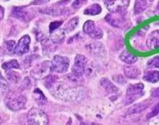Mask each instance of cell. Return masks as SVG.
Listing matches in <instances>:
<instances>
[{
  "instance_id": "33",
  "label": "cell",
  "mask_w": 159,
  "mask_h": 125,
  "mask_svg": "<svg viewBox=\"0 0 159 125\" xmlns=\"http://www.w3.org/2000/svg\"><path fill=\"white\" fill-rule=\"evenodd\" d=\"M32 57H33V56L26 57L25 59H23V61H22V63H23V65H24V67H25V68L29 67V66H30L31 62H32Z\"/></svg>"
},
{
  "instance_id": "31",
  "label": "cell",
  "mask_w": 159,
  "mask_h": 125,
  "mask_svg": "<svg viewBox=\"0 0 159 125\" xmlns=\"http://www.w3.org/2000/svg\"><path fill=\"white\" fill-rule=\"evenodd\" d=\"M87 0H74V2L72 3V8H74V9H79L84 4V2H86Z\"/></svg>"
},
{
  "instance_id": "39",
  "label": "cell",
  "mask_w": 159,
  "mask_h": 125,
  "mask_svg": "<svg viewBox=\"0 0 159 125\" xmlns=\"http://www.w3.org/2000/svg\"><path fill=\"white\" fill-rule=\"evenodd\" d=\"M0 77H1V74H0Z\"/></svg>"
},
{
  "instance_id": "25",
  "label": "cell",
  "mask_w": 159,
  "mask_h": 125,
  "mask_svg": "<svg viewBox=\"0 0 159 125\" xmlns=\"http://www.w3.org/2000/svg\"><path fill=\"white\" fill-rule=\"evenodd\" d=\"M89 36L91 37V38H93V39L99 40V39H101L103 37V31H102V29L96 27L91 33L89 34Z\"/></svg>"
},
{
  "instance_id": "6",
  "label": "cell",
  "mask_w": 159,
  "mask_h": 125,
  "mask_svg": "<svg viewBox=\"0 0 159 125\" xmlns=\"http://www.w3.org/2000/svg\"><path fill=\"white\" fill-rule=\"evenodd\" d=\"M87 63H88V59L84 55L81 54L76 55L74 59V65L72 67V74H74L75 76L80 78L85 72V68Z\"/></svg>"
},
{
  "instance_id": "1",
  "label": "cell",
  "mask_w": 159,
  "mask_h": 125,
  "mask_svg": "<svg viewBox=\"0 0 159 125\" xmlns=\"http://www.w3.org/2000/svg\"><path fill=\"white\" fill-rule=\"evenodd\" d=\"M26 97L19 92H9L6 99L5 104L9 109L12 111H18L22 108H24L26 105Z\"/></svg>"
},
{
  "instance_id": "7",
  "label": "cell",
  "mask_w": 159,
  "mask_h": 125,
  "mask_svg": "<svg viewBox=\"0 0 159 125\" xmlns=\"http://www.w3.org/2000/svg\"><path fill=\"white\" fill-rule=\"evenodd\" d=\"M129 6V0H111L106 3L107 9L110 13L120 14L123 13Z\"/></svg>"
},
{
  "instance_id": "9",
  "label": "cell",
  "mask_w": 159,
  "mask_h": 125,
  "mask_svg": "<svg viewBox=\"0 0 159 125\" xmlns=\"http://www.w3.org/2000/svg\"><path fill=\"white\" fill-rule=\"evenodd\" d=\"M12 15L17 19L28 22L33 18V14L24 7H14L12 9Z\"/></svg>"
},
{
  "instance_id": "37",
  "label": "cell",
  "mask_w": 159,
  "mask_h": 125,
  "mask_svg": "<svg viewBox=\"0 0 159 125\" xmlns=\"http://www.w3.org/2000/svg\"><path fill=\"white\" fill-rule=\"evenodd\" d=\"M3 17H4V9L0 6V20L3 19Z\"/></svg>"
},
{
  "instance_id": "32",
  "label": "cell",
  "mask_w": 159,
  "mask_h": 125,
  "mask_svg": "<svg viewBox=\"0 0 159 125\" xmlns=\"http://www.w3.org/2000/svg\"><path fill=\"white\" fill-rule=\"evenodd\" d=\"M6 46H7V49L8 51H13L15 48V41H13V40H9V41L6 42Z\"/></svg>"
},
{
  "instance_id": "38",
  "label": "cell",
  "mask_w": 159,
  "mask_h": 125,
  "mask_svg": "<svg viewBox=\"0 0 159 125\" xmlns=\"http://www.w3.org/2000/svg\"><path fill=\"white\" fill-rule=\"evenodd\" d=\"M109 1H111V0H104V3L106 4V3H107V2H109Z\"/></svg>"
},
{
  "instance_id": "14",
  "label": "cell",
  "mask_w": 159,
  "mask_h": 125,
  "mask_svg": "<svg viewBox=\"0 0 159 125\" xmlns=\"http://www.w3.org/2000/svg\"><path fill=\"white\" fill-rule=\"evenodd\" d=\"M100 85L104 88V90L107 93H116L118 91V88L107 78H102L100 80Z\"/></svg>"
},
{
  "instance_id": "5",
  "label": "cell",
  "mask_w": 159,
  "mask_h": 125,
  "mask_svg": "<svg viewBox=\"0 0 159 125\" xmlns=\"http://www.w3.org/2000/svg\"><path fill=\"white\" fill-rule=\"evenodd\" d=\"M51 71V61H44L42 63L36 65L31 70V75L36 79H41L45 76H48Z\"/></svg>"
},
{
  "instance_id": "20",
  "label": "cell",
  "mask_w": 159,
  "mask_h": 125,
  "mask_svg": "<svg viewBox=\"0 0 159 125\" xmlns=\"http://www.w3.org/2000/svg\"><path fill=\"white\" fill-rule=\"evenodd\" d=\"M101 11H102V8H101L100 5H99V4H92V5L88 6V7L84 10V14L94 16V15L100 14Z\"/></svg>"
},
{
  "instance_id": "10",
  "label": "cell",
  "mask_w": 159,
  "mask_h": 125,
  "mask_svg": "<svg viewBox=\"0 0 159 125\" xmlns=\"http://www.w3.org/2000/svg\"><path fill=\"white\" fill-rule=\"evenodd\" d=\"M87 50L92 53V54L96 55L98 57H102L104 58L106 56V50H105V47L101 43V42H91V43H88L87 44Z\"/></svg>"
},
{
  "instance_id": "4",
  "label": "cell",
  "mask_w": 159,
  "mask_h": 125,
  "mask_svg": "<svg viewBox=\"0 0 159 125\" xmlns=\"http://www.w3.org/2000/svg\"><path fill=\"white\" fill-rule=\"evenodd\" d=\"M144 85L142 83L131 84L127 88L126 92V104H130L136 99L141 97L144 94Z\"/></svg>"
},
{
  "instance_id": "23",
  "label": "cell",
  "mask_w": 159,
  "mask_h": 125,
  "mask_svg": "<svg viewBox=\"0 0 159 125\" xmlns=\"http://www.w3.org/2000/svg\"><path fill=\"white\" fill-rule=\"evenodd\" d=\"M2 68L7 71V70H11V69H19L20 68V64L18 63L17 60H10L8 62H4L2 64Z\"/></svg>"
},
{
  "instance_id": "22",
  "label": "cell",
  "mask_w": 159,
  "mask_h": 125,
  "mask_svg": "<svg viewBox=\"0 0 159 125\" xmlns=\"http://www.w3.org/2000/svg\"><path fill=\"white\" fill-rule=\"evenodd\" d=\"M6 77L10 82L18 83V82H19V80H20V74L15 72L13 69H11V70H7L6 71Z\"/></svg>"
},
{
  "instance_id": "18",
  "label": "cell",
  "mask_w": 159,
  "mask_h": 125,
  "mask_svg": "<svg viewBox=\"0 0 159 125\" xmlns=\"http://www.w3.org/2000/svg\"><path fill=\"white\" fill-rule=\"evenodd\" d=\"M78 24H79V18L78 17H73V18H71L69 21L66 22L63 29H64L65 32L70 33L77 27V26H78Z\"/></svg>"
},
{
  "instance_id": "8",
  "label": "cell",
  "mask_w": 159,
  "mask_h": 125,
  "mask_svg": "<svg viewBox=\"0 0 159 125\" xmlns=\"http://www.w3.org/2000/svg\"><path fill=\"white\" fill-rule=\"evenodd\" d=\"M30 42H31V39L29 35H24V36L21 37L19 41H18L13 51H14V53L18 56L26 54V53H28L29 51Z\"/></svg>"
},
{
  "instance_id": "19",
  "label": "cell",
  "mask_w": 159,
  "mask_h": 125,
  "mask_svg": "<svg viewBox=\"0 0 159 125\" xmlns=\"http://www.w3.org/2000/svg\"><path fill=\"white\" fill-rule=\"evenodd\" d=\"M143 79L145 81L150 82V83H156L159 81V71L156 70H152V71H148V72L145 73L143 76Z\"/></svg>"
},
{
  "instance_id": "17",
  "label": "cell",
  "mask_w": 159,
  "mask_h": 125,
  "mask_svg": "<svg viewBox=\"0 0 159 125\" xmlns=\"http://www.w3.org/2000/svg\"><path fill=\"white\" fill-rule=\"evenodd\" d=\"M149 104H150V101H144V102H141V103L133 105L132 107H130V108H129L128 113H130V114H136V113L142 112L143 110H145L149 106Z\"/></svg>"
},
{
  "instance_id": "3",
  "label": "cell",
  "mask_w": 159,
  "mask_h": 125,
  "mask_svg": "<svg viewBox=\"0 0 159 125\" xmlns=\"http://www.w3.org/2000/svg\"><path fill=\"white\" fill-rule=\"evenodd\" d=\"M69 63L67 57L55 55L51 61V71L55 73H66L69 68Z\"/></svg>"
},
{
  "instance_id": "21",
  "label": "cell",
  "mask_w": 159,
  "mask_h": 125,
  "mask_svg": "<svg viewBox=\"0 0 159 125\" xmlns=\"http://www.w3.org/2000/svg\"><path fill=\"white\" fill-rule=\"evenodd\" d=\"M65 38V31L64 29L62 30H55L52 32V35H51V39L54 43H61L63 42V40Z\"/></svg>"
},
{
  "instance_id": "35",
  "label": "cell",
  "mask_w": 159,
  "mask_h": 125,
  "mask_svg": "<svg viewBox=\"0 0 159 125\" xmlns=\"http://www.w3.org/2000/svg\"><path fill=\"white\" fill-rule=\"evenodd\" d=\"M115 80V81H117V82H119L120 84H125L126 83V81H125V79L121 76V75H117V76H114V78H113Z\"/></svg>"
},
{
  "instance_id": "13",
  "label": "cell",
  "mask_w": 159,
  "mask_h": 125,
  "mask_svg": "<svg viewBox=\"0 0 159 125\" xmlns=\"http://www.w3.org/2000/svg\"><path fill=\"white\" fill-rule=\"evenodd\" d=\"M152 1L153 0H136L134 5V13L135 14L142 13L149 7Z\"/></svg>"
},
{
  "instance_id": "15",
  "label": "cell",
  "mask_w": 159,
  "mask_h": 125,
  "mask_svg": "<svg viewBox=\"0 0 159 125\" xmlns=\"http://www.w3.org/2000/svg\"><path fill=\"white\" fill-rule=\"evenodd\" d=\"M119 58L121 61L125 62V63L127 64H133L135 63L136 61H137V58H136V56H134L132 53H130L129 51L127 50H124L121 52V54L119 55Z\"/></svg>"
},
{
  "instance_id": "27",
  "label": "cell",
  "mask_w": 159,
  "mask_h": 125,
  "mask_svg": "<svg viewBox=\"0 0 159 125\" xmlns=\"http://www.w3.org/2000/svg\"><path fill=\"white\" fill-rule=\"evenodd\" d=\"M94 71H95V65L92 63V62H89V61H88L87 65H86V68H85V72H84V74H86L87 76H91V75L94 73Z\"/></svg>"
},
{
  "instance_id": "2",
  "label": "cell",
  "mask_w": 159,
  "mask_h": 125,
  "mask_svg": "<svg viewBox=\"0 0 159 125\" xmlns=\"http://www.w3.org/2000/svg\"><path fill=\"white\" fill-rule=\"evenodd\" d=\"M27 120L29 124L33 125H46L48 124V117L43 110L39 108H31L27 114Z\"/></svg>"
},
{
  "instance_id": "28",
  "label": "cell",
  "mask_w": 159,
  "mask_h": 125,
  "mask_svg": "<svg viewBox=\"0 0 159 125\" xmlns=\"http://www.w3.org/2000/svg\"><path fill=\"white\" fill-rule=\"evenodd\" d=\"M63 22L60 20V21H53L50 23V25H49V31H50V33H52L53 31L57 30L60 26L62 25Z\"/></svg>"
},
{
  "instance_id": "12",
  "label": "cell",
  "mask_w": 159,
  "mask_h": 125,
  "mask_svg": "<svg viewBox=\"0 0 159 125\" xmlns=\"http://www.w3.org/2000/svg\"><path fill=\"white\" fill-rule=\"evenodd\" d=\"M123 71H124L125 76L129 79H136V78H138L140 75V70L136 67V66L130 65V64L124 66Z\"/></svg>"
},
{
  "instance_id": "24",
  "label": "cell",
  "mask_w": 159,
  "mask_h": 125,
  "mask_svg": "<svg viewBox=\"0 0 159 125\" xmlns=\"http://www.w3.org/2000/svg\"><path fill=\"white\" fill-rule=\"evenodd\" d=\"M96 28V25H95V22L92 21V20H88V21H86L84 25H83V31H84V33L86 34H90L92 32V31Z\"/></svg>"
},
{
  "instance_id": "11",
  "label": "cell",
  "mask_w": 159,
  "mask_h": 125,
  "mask_svg": "<svg viewBox=\"0 0 159 125\" xmlns=\"http://www.w3.org/2000/svg\"><path fill=\"white\" fill-rule=\"evenodd\" d=\"M146 45L151 50L159 48V30H154L153 32L148 35L146 40Z\"/></svg>"
},
{
  "instance_id": "16",
  "label": "cell",
  "mask_w": 159,
  "mask_h": 125,
  "mask_svg": "<svg viewBox=\"0 0 159 125\" xmlns=\"http://www.w3.org/2000/svg\"><path fill=\"white\" fill-rule=\"evenodd\" d=\"M33 97L35 99V102L37 103L39 106H44L45 104L47 103V99L45 95L43 94V92L40 90V89L36 88L34 92H33Z\"/></svg>"
},
{
  "instance_id": "34",
  "label": "cell",
  "mask_w": 159,
  "mask_h": 125,
  "mask_svg": "<svg viewBox=\"0 0 159 125\" xmlns=\"http://www.w3.org/2000/svg\"><path fill=\"white\" fill-rule=\"evenodd\" d=\"M50 0H32L31 4L32 5H42V4H46L48 3Z\"/></svg>"
},
{
  "instance_id": "26",
  "label": "cell",
  "mask_w": 159,
  "mask_h": 125,
  "mask_svg": "<svg viewBox=\"0 0 159 125\" xmlns=\"http://www.w3.org/2000/svg\"><path fill=\"white\" fill-rule=\"evenodd\" d=\"M148 68H159V56H154L147 62Z\"/></svg>"
},
{
  "instance_id": "29",
  "label": "cell",
  "mask_w": 159,
  "mask_h": 125,
  "mask_svg": "<svg viewBox=\"0 0 159 125\" xmlns=\"http://www.w3.org/2000/svg\"><path fill=\"white\" fill-rule=\"evenodd\" d=\"M158 113H159V103H157L155 106L153 107V109L150 111V112L148 113V115H147V119H150V118H152V117H155L156 115H158Z\"/></svg>"
},
{
  "instance_id": "30",
  "label": "cell",
  "mask_w": 159,
  "mask_h": 125,
  "mask_svg": "<svg viewBox=\"0 0 159 125\" xmlns=\"http://www.w3.org/2000/svg\"><path fill=\"white\" fill-rule=\"evenodd\" d=\"M31 87V81L28 77L24 78L23 82L21 83V86H20V89L21 90H26V89H29Z\"/></svg>"
},
{
  "instance_id": "36",
  "label": "cell",
  "mask_w": 159,
  "mask_h": 125,
  "mask_svg": "<svg viewBox=\"0 0 159 125\" xmlns=\"http://www.w3.org/2000/svg\"><path fill=\"white\" fill-rule=\"evenodd\" d=\"M151 96L152 97H159V87L158 88H156V89H154L153 90V92H152V94H151Z\"/></svg>"
}]
</instances>
